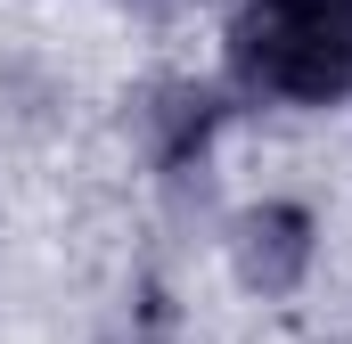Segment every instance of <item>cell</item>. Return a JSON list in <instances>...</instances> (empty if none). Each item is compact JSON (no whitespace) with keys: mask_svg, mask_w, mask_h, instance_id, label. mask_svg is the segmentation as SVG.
Instances as JSON below:
<instances>
[{"mask_svg":"<svg viewBox=\"0 0 352 344\" xmlns=\"http://www.w3.org/2000/svg\"><path fill=\"white\" fill-rule=\"evenodd\" d=\"M295 262H303V230H295L287 213L246 222V279H254V287H287V279H295Z\"/></svg>","mask_w":352,"mask_h":344,"instance_id":"1","label":"cell"}]
</instances>
